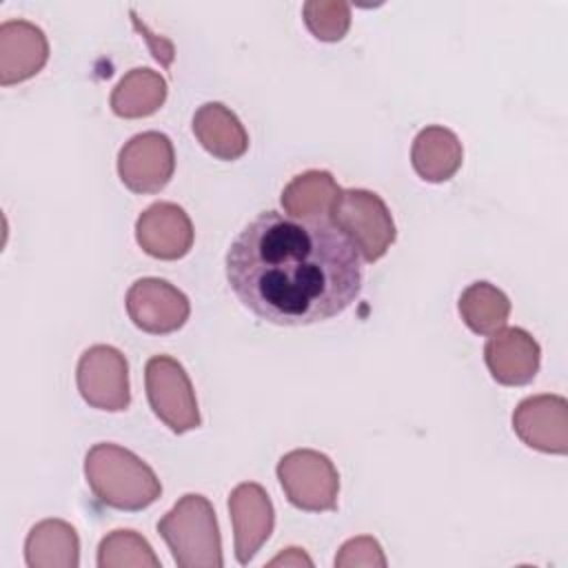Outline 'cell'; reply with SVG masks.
<instances>
[{"label": "cell", "instance_id": "4", "mask_svg": "<svg viewBox=\"0 0 568 568\" xmlns=\"http://www.w3.org/2000/svg\"><path fill=\"white\" fill-rule=\"evenodd\" d=\"M328 222L368 264L384 257L397 237L386 202L368 189H342L328 211Z\"/></svg>", "mask_w": 568, "mask_h": 568}, {"label": "cell", "instance_id": "14", "mask_svg": "<svg viewBox=\"0 0 568 568\" xmlns=\"http://www.w3.org/2000/svg\"><path fill=\"white\" fill-rule=\"evenodd\" d=\"M49 60V42L40 27L29 20L0 24V84L11 87L42 71Z\"/></svg>", "mask_w": 568, "mask_h": 568}, {"label": "cell", "instance_id": "10", "mask_svg": "<svg viewBox=\"0 0 568 568\" xmlns=\"http://www.w3.org/2000/svg\"><path fill=\"white\" fill-rule=\"evenodd\" d=\"M513 430L539 453H568V402L561 395H532L517 404Z\"/></svg>", "mask_w": 568, "mask_h": 568}, {"label": "cell", "instance_id": "16", "mask_svg": "<svg viewBox=\"0 0 568 568\" xmlns=\"http://www.w3.org/2000/svg\"><path fill=\"white\" fill-rule=\"evenodd\" d=\"M464 162V146L459 138L446 126L422 129L410 146V164L415 173L433 184L450 180Z\"/></svg>", "mask_w": 568, "mask_h": 568}, {"label": "cell", "instance_id": "8", "mask_svg": "<svg viewBox=\"0 0 568 568\" xmlns=\"http://www.w3.org/2000/svg\"><path fill=\"white\" fill-rule=\"evenodd\" d=\"M175 171V151L169 135L144 131L133 135L118 153V175L133 193L162 191Z\"/></svg>", "mask_w": 568, "mask_h": 568}, {"label": "cell", "instance_id": "5", "mask_svg": "<svg viewBox=\"0 0 568 568\" xmlns=\"http://www.w3.org/2000/svg\"><path fill=\"white\" fill-rule=\"evenodd\" d=\"M277 479L286 499L306 513L337 508L339 475L328 455L313 448H295L277 462Z\"/></svg>", "mask_w": 568, "mask_h": 568}, {"label": "cell", "instance_id": "17", "mask_svg": "<svg viewBox=\"0 0 568 568\" xmlns=\"http://www.w3.org/2000/svg\"><path fill=\"white\" fill-rule=\"evenodd\" d=\"M24 559L29 568H78L80 537L64 519H42L27 535Z\"/></svg>", "mask_w": 568, "mask_h": 568}, {"label": "cell", "instance_id": "7", "mask_svg": "<svg viewBox=\"0 0 568 568\" xmlns=\"http://www.w3.org/2000/svg\"><path fill=\"white\" fill-rule=\"evenodd\" d=\"M75 384L91 408L122 413L131 404L129 362L115 346H89L78 359Z\"/></svg>", "mask_w": 568, "mask_h": 568}, {"label": "cell", "instance_id": "22", "mask_svg": "<svg viewBox=\"0 0 568 568\" xmlns=\"http://www.w3.org/2000/svg\"><path fill=\"white\" fill-rule=\"evenodd\" d=\"M304 24L322 42H337L351 27V4L344 0H308L302 7Z\"/></svg>", "mask_w": 568, "mask_h": 568}, {"label": "cell", "instance_id": "23", "mask_svg": "<svg viewBox=\"0 0 568 568\" xmlns=\"http://www.w3.org/2000/svg\"><path fill=\"white\" fill-rule=\"evenodd\" d=\"M335 566L337 568H353V566H373V568H384L386 557L375 537L359 535L342 544L339 552L335 555Z\"/></svg>", "mask_w": 568, "mask_h": 568}, {"label": "cell", "instance_id": "24", "mask_svg": "<svg viewBox=\"0 0 568 568\" xmlns=\"http://www.w3.org/2000/svg\"><path fill=\"white\" fill-rule=\"evenodd\" d=\"M268 566H313V559L302 548L291 546L284 552H280L277 557H273L268 561Z\"/></svg>", "mask_w": 568, "mask_h": 568}, {"label": "cell", "instance_id": "9", "mask_svg": "<svg viewBox=\"0 0 568 568\" xmlns=\"http://www.w3.org/2000/svg\"><path fill=\"white\" fill-rule=\"evenodd\" d=\"M124 306L129 320L151 335L175 333L191 315L189 297L162 277L135 280L126 291Z\"/></svg>", "mask_w": 568, "mask_h": 568}, {"label": "cell", "instance_id": "6", "mask_svg": "<svg viewBox=\"0 0 568 568\" xmlns=\"http://www.w3.org/2000/svg\"><path fill=\"white\" fill-rule=\"evenodd\" d=\"M144 388L155 417L173 433L200 426V408L184 366L169 355H153L144 366Z\"/></svg>", "mask_w": 568, "mask_h": 568}, {"label": "cell", "instance_id": "2", "mask_svg": "<svg viewBox=\"0 0 568 568\" xmlns=\"http://www.w3.org/2000/svg\"><path fill=\"white\" fill-rule=\"evenodd\" d=\"M84 477L91 493L115 510H144L162 495L153 468L120 444L100 442L84 457Z\"/></svg>", "mask_w": 568, "mask_h": 568}, {"label": "cell", "instance_id": "19", "mask_svg": "<svg viewBox=\"0 0 568 568\" xmlns=\"http://www.w3.org/2000/svg\"><path fill=\"white\" fill-rule=\"evenodd\" d=\"M342 189L328 171L311 169L295 175L280 195L282 209L291 217L300 220H328V211Z\"/></svg>", "mask_w": 568, "mask_h": 568}, {"label": "cell", "instance_id": "21", "mask_svg": "<svg viewBox=\"0 0 568 568\" xmlns=\"http://www.w3.org/2000/svg\"><path fill=\"white\" fill-rule=\"evenodd\" d=\"M98 566L100 568H120V566H146L160 568V559L153 552L151 544L131 528H118L102 537L98 546Z\"/></svg>", "mask_w": 568, "mask_h": 568}, {"label": "cell", "instance_id": "15", "mask_svg": "<svg viewBox=\"0 0 568 568\" xmlns=\"http://www.w3.org/2000/svg\"><path fill=\"white\" fill-rule=\"evenodd\" d=\"M193 135L217 160H237L248 149V133L240 118L222 102H206L193 115Z\"/></svg>", "mask_w": 568, "mask_h": 568}, {"label": "cell", "instance_id": "20", "mask_svg": "<svg viewBox=\"0 0 568 568\" xmlns=\"http://www.w3.org/2000/svg\"><path fill=\"white\" fill-rule=\"evenodd\" d=\"M464 324L477 335H493L504 328L510 315L508 295L490 282L468 284L457 302Z\"/></svg>", "mask_w": 568, "mask_h": 568}, {"label": "cell", "instance_id": "12", "mask_svg": "<svg viewBox=\"0 0 568 568\" xmlns=\"http://www.w3.org/2000/svg\"><path fill=\"white\" fill-rule=\"evenodd\" d=\"M193 224L186 211L173 202L146 206L135 222L140 248L155 260H180L193 246Z\"/></svg>", "mask_w": 568, "mask_h": 568}, {"label": "cell", "instance_id": "13", "mask_svg": "<svg viewBox=\"0 0 568 568\" xmlns=\"http://www.w3.org/2000/svg\"><path fill=\"white\" fill-rule=\"evenodd\" d=\"M484 359L497 384L524 386L530 384L539 371L541 348L528 331L504 326L488 337Z\"/></svg>", "mask_w": 568, "mask_h": 568}, {"label": "cell", "instance_id": "1", "mask_svg": "<svg viewBox=\"0 0 568 568\" xmlns=\"http://www.w3.org/2000/svg\"><path fill=\"white\" fill-rule=\"evenodd\" d=\"M362 280L359 255L326 217L264 211L226 251V282L235 297L277 326H308L344 313Z\"/></svg>", "mask_w": 568, "mask_h": 568}, {"label": "cell", "instance_id": "3", "mask_svg": "<svg viewBox=\"0 0 568 568\" xmlns=\"http://www.w3.org/2000/svg\"><path fill=\"white\" fill-rule=\"evenodd\" d=\"M158 532L166 541L180 568H222V537L215 510L204 495L186 493L158 521Z\"/></svg>", "mask_w": 568, "mask_h": 568}, {"label": "cell", "instance_id": "18", "mask_svg": "<svg viewBox=\"0 0 568 568\" xmlns=\"http://www.w3.org/2000/svg\"><path fill=\"white\" fill-rule=\"evenodd\" d=\"M166 100V80L149 69L135 67L122 75L111 91V111L124 120L153 115Z\"/></svg>", "mask_w": 568, "mask_h": 568}, {"label": "cell", "instance_id": "11", "mask_svg": "<svg viewBox=\"0 0 568 568\" xmlns=\"http://www.w3.org/2000/svg\"><path fill=\"white\" fill-rule=\"evenodd\" d=\"M229 513L233 524L235 559L246 566L273 532V501L260 484L244 481L231 490Z\"/></svg>", "mask_w": 568, "mask_h": 568}]
</instances>
